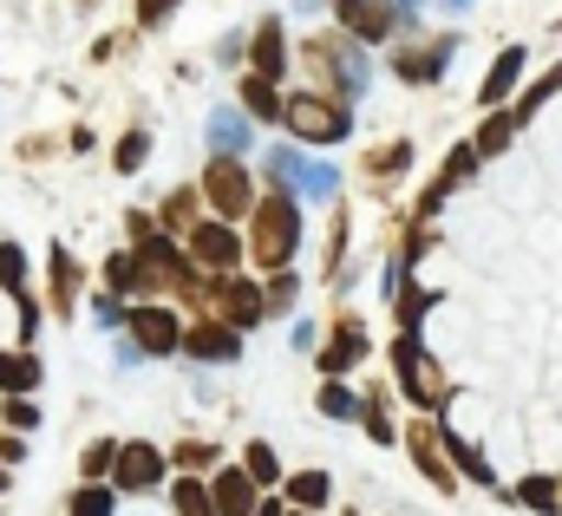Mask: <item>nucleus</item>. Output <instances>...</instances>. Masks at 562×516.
<instances>
[{"label": "nucleus", "mask_w": 562, "mask_h": 516, "mask_svg": "<svg viewBox=\"0 0 562 516\" xmlns=\"http://www.w3.org/2000/svg\"><path fill=\"white\" fill-rule=\"evenodd\" d=\"M294 243H301V210H294V197H262L256 203V236H249V249L262 268H281V261L294 256Z\"/></svg>", "instance_id": "1"}, {"label": "nucleus", "mask_w": 562, "mask_h": 516, "mask_svg": "<svg viewBox=\"0 0 562 516\" xmlns=\"http://www.w3.org/2000/svg\"><path fill=\"white\" fill-rule=\"evenodd\" d=\"M203 190H210V203H216L223 216H249V210H256V190H249V170H243V164H236L229 150H223V157H216V164L203 170Z\"/></svg>", "instance_id": "2"}, {"label": "nucleus", "mask_w": 562, "mask_h": 516, "mask_svg": "<svg viewBox=\"0 0 562 516\" xmlns=\"http://www.w3.org/2000/svg\"><path fill=\"white\" fill-rule=\"evenodd\" d=\"M112 484L119 491H157L164 484V451L157 445H119V464H112Z\"/></svg>", "instance_id": "3"}, {"label": "nucleus", "mask_w": 562, "mask_h": 516, "mask_svg": "<svg viewBox=\"0 0 562 516\" xmlns=\"http://www.w3.org/2000/svg\"><path fill=\"white\" fill-rule=\"evenodd\" d=\"M288 125L301 131V137H314V144H340L347 137V112H334V105H321V99H288Z\"/></svg>", "instance_id": "4"}, {"label": "nucleus", "mask_w": 562, "mask_h": 516, "mask_svg": "<svg viewBox=\"0 0 562 516\" xmlns=\"http://www.w3.org/2000/svg\"><path fill=\"white\" fill-rule=\"evenodd\" d=\"M132 334H138L144 354H177V347H183V327H177L170 307H138V314H132Z\"/></svg>", "instance_id": "5"}, {"label": "nucleus", "mask_w": 562, "mask_h": 516, "mask_svg": "<svg viewBox=\"0 0 562 516\" xmlns=\"http://www.w3.org/2000/svg\"><path fill=\"white\" fill-rule=\"evenodd\" d=\"M256 478L249 471H216V484H210V497H216V516H249L256 511Z\"/></svg>", "instance_id": "6"}, {"label": "nucleus", "mask_w": 562, "mask_h": 516, "mask_svg": "<svg viewBox=\"0 0 562 516\" xmlns=\"http://www.w3.org/2000/svg\"><path fill=\"white\" fill-rule=\"evenodd\" d=\"M183 354H196V360H236L243 340L229 334V321H223V327L210 321V327H183Z\"/></svg>", "instance_id": "7"}, {"label": "nucleus", "mask_w": 562, "mask_h": 516, "mask_svg": "<svg viewBox=\"0 0 562 516\" xmlns=\"http://www.w3.org/2000/svg\"><path fill=\"white\" fill-rule=\"evenodd\" d=\"M334 7H340V26H353L360 40H386L393 33V13L380 0H334Z\"/></svg>", "instance_id": "8"}, {"label": "nucleus", "mask_w": 562, "mask_h": 516, "mask_svg": "<svg viewBox=\"0 0 562 516\" xmlns=\"http://www.w3.org/2000/svg\"><path fill=\"white\" fill-rule=\"evenodd\" d=\"M196 256L210 261V268H236L243 249H236V236H229L223 223H196Z\"/></svg>", "instance_id": "9"}, {"label": "nucleus", "mask_w": 562, "mask_h": 516, "mask_svg": "<svg viewBox=\"0 0 562 516\" xmlns=\"http://www.w3.org/2000/svg\"><path fill=\"white\" fill-rule=\"evenodd\" d=\"M517 79H524V46L497 53V66H491V79H484V92H477V99H484V105H504V92H510Z\"/></svg>", "instance_id": "10"}, {"label": "nucleus", "mask_w": 562, "mask_h": 516, "mask_svg": "<svg viewBox=\"0 0 562 516\" xmlns=\"http://www.w3.org/2000/svg\"><path fill=\"white\" fill-rule=\"evenodd\" d=\"M288 190H301L307 203H327V197L340 190V177H334V164H307V157H301V164H294V183H288Z\"/></svg>", "instance_id": "11"}, {"label": "nucleus", "mask_w": 562, "mask_h": 516, "mask_svg": "<svg viewBox=\"0 0 562 516\" xmlns=\"http://www.w3.org/2000/svg\"><path fill=\"white\" fill-rule=\"evenodd\" d=\"M223 307H229V327H256V321H262V288L223 281Z\"/></svg>", "instance_id": "12"}, {"label": "nucleus", "mask_w": 562, "mask_h": 516, "mask_svg": "<svg viewBox=\"0 0 562 516\" xmlns=\"http://www.w3.org/2000/svg\"><path fill=\"white\" fill-rule=\"evenodd\" d=\"M249 59H256V79H281V72H288V66H281V26L276 20L256 26V53H249Z\"/></svg>", "instance_id": "13"}, {"label": "nucleus", "mask_w": 562, "mask_h": 516, "mask_svg": "<svg viewBox=\"0 0 562 516\" xmlns=\"http://www.w3.org/2000/svg\"><path fill=\"white\" fill-rule=\"evenodd\" d=\"M327 491H334L327 471H301V478H288V504H294V511H321Z\"/></svg>", "instance_id": "14"}, {"label": "nucleus", "mask_w": 562, "mask_h": 516, "mask_svg": "<svg viewBox=\"0 0 562 516\" xmlns=\"http://www.w3.org/2000/svg\"><path fill=\"white\" fill-rule=\"evenodd\" d=\"M243 105H249L256 119H288V105L276 99V79H256V72L243 79Z\"/></svg>", "instance_id": "15"}, {"label": "nucleus", "mask_w": 562, "mask_h": 516, "mask_svg": "<svg viewBox=\"0 0 562 516\" xmlns=\"http://www.w3.org/2000/svg\"><path fill=\"white\" fill-rule=\"evenodd\" d=\"M40 386V360L33 354H7L0 360V392H33Z\"/></svg>", "instance_id": "16"}, {"label": "nucleus", "mask_w": 562, "mask_h": 516, "mask_svg": "<svg viewBox=\"0 0 562 516\" xmlns=\"http://www.w3.org/2000/svg\"><path fill=\"white\" fill-rule=\"evenodd\" d=\"M360 354H367V334H360V327H347V334H340V340H334V347L321 354V367H327V373H347V367H353Z\"/></svg>", "instance_id": "17"}, {"label": "nucleus", "mask_w": 562, "mask_h": 516, "mask_svg": "<svg viewBox=\"0 0 562 516\" xmlns=\"http://www.w3.org/2000/svg\"><path fill=\"white\" fill-rule=\"evenodd\" d=\"M510 131H517V112H497V119H484V131H477V157H497V150L510 144Z\"/></svg>", "instance_id": "18"}, {"label": "nucleus", "mask_w": 562, "mask_h": 516, "mask_svg": "<svg viewBox=\"0 0 562 516\" xmlns=\"http://www.w3.org/2000/svg\"><path fill=\"white\" fill-rule=\"evenodd\" d=\"M210 137H216V150H243L249 144V119H236V112H216V125H210Z\"/></svg>", "instance_id": "19"}, {"label": "nucleus", "mask_w": 562, "mask_h": 516, "mask_svg": "<svg viewBox=\"0 0 562 516\" xmlns=\"http://www.w3.org/2000/svg\"><path fill=\"white\" fill-rule=\"evenodd\" d=\"M445 59H451V46H438V53H406V59H400V79H438Z\"/></svg>", "instance_id": "20"}, {"label": "nucleus", "mask_w": 562, "mask_h": 516, "mask_svg": "<svg viewBox=\"0 0 562 516\" xmlns=\"http://www.w3.org/2000/svg\"><path fill=\"white\" fill-rule=\"evenodd\" d=\"M170 491H177V516H216V497H210L203 484L183 478V484H170Z\"/></svg>", "instance_id": "21"}, {"label": "nucleus", "mask_w": 562, "mask_h": 516, "mask_svg": "<svg viewBox=\"0 0 562 516\" xmlns=\"http://www.w3.org/2000/svg\"><path fill=\"white\" fill-rule=\"evenodd\" d=\"M138 268H144L138 256H112V261H105V288H119V294H125V288H138V281H144Z\"/></svg>", "instance_id": "22"}, {"label": "nucleus", "mask_w": 562, "mask_h": 516, "mask_svg": "<svg viewBox=\"0 0 562 516\" xmlns=\"http://www.w3.org/2000/svg\"><path fill=\"white\" fill-rule=\"evenodd\" d=\"M530 511H557L562 497H557V478H524V491H517Z\"/></svg>", "instance_id": "23"}, {"label": "nucleus", "mask_w": 562, "mask_h": 516, "mask_svg": "<svg viewBox=\"0 0 562 516\" xmlns=\"http://www.w3.org/2000/svg\"><path fill=\"white\" fill-rule=\"evenodd\" d=\"M243 471H249L256 484H276V478H281V464H276V451H269V445H249V458H243Z\"/></svg>", "instance_id": "24"}, {"label": "nucleus", "mask_w": 562, "mask_h": 516, "mask_svg": "<svg viewBox=\"0 0 562 516\" xmlns=\"http://www.w3.org/2000/svg\"><path fill=\"white\" fill-rule=\"evenodd\" d=\"M20 281H26V256H20L13 243H0V288H13V294H20Z\"/></svg>", "instance_id": "25"}, {"label": "nucleus", "mask_w": 562, "mask_h": 516, "mask_svg": "<svg viewBox=\"0 0 562 516\" xmlns=\"http://www.w3.org/2000/svg\"><path fill=\"white\" fill-rule=\"evenodd\" d=\"M321 412H327V418H353V412H360V399H353L347 386H327V392H321Z\"/></svg>", "instance_id": "26"}, {"label": "nucleus", "mask_w": 562, "mask_h": 516, "mask_svg": "<svg viewBox=\"0 0 562 516\" xmlns=\"http://www.w3.org/2000/svg\"><path fill=\"white\" fill-rule=\"evenodd\" d=\"M112 464H119V445H112V438H99V445L86 451V478H105Z\"/></svg>", "instance_id": "27"}, {"label": "nucleus", "mask_w": 562, "mask_h": 516, "mask_svg": "<svg viewBox=\"0 0 562 516\" xmlns=\"http://www.w3.org/2000/svg\"><path fill=\"white\" fill-rule=\"evenodd\" d=\"M72 516H112V491H99V484L79 491V497H72Z\"/></svg>", "instance_id": "28"}, {"label": "nucleus", "mask_w": 562, "mask_h": 516, "mask_svg": "<svg viewBox=\"0 0 562 516\" xmlns=\"http://www.w3.org/2000/svg\"><path fill=\"white\" fill-rule=\"evenodd\" d=\"M294 164H301V150H288V144L269 150V177H276V183H294Z\"/></svg>", "instance_id": "29"}, {"label": "nucleus", "mask_w": 562, "mask_h": 516, "mask_svg": "<svg viewBox=\"0 0 562 516\" xmlns=\"http://www.w3.org/2000/svg\"><path fill=\"white\" fill-rule=\"evenodd\" d=\"M144 150H150V137H144V131H132V137L119 144V170H138V164H144Z\"/></svg>", "instance_id": "30"}, {"label": "nucleus", "mask_w": 562, "mask_h": 516, "mask_svg": "<svg viewBox=\"0 0 562 516\" xmlns=\"http://www.w3.org/2000/svg\"><path fill=\"white\" fill-rule=\"evenodd\" d=\"M177 464H190V471H203V464H216V451H210V445H183V451H177Z\"/></svg>", "instance_id": "31"}, {"label": "nucleus", "mask_w": 562, "mask_h": 516, "mask_svg": "<svg viewBox=\"0 0 562 516\" xmlns=\"http://www.w3.org/2000/svg\"><path fill=\"white\" fill-rule=\"evenodd\" d=\"M92 314H99V327H119L125 314H119V301H92Z\"/></svg>", "instance_id": "32"}, {"label": "nucleus", "mask_w": 562, "mask_h": 516, "mask_svg": "<svg viewBox=\"0 0 562 516\" xmlns=\"http://www.w3.org/2000/svg\"><path fill=\"white\" fill-rule=\"evenodd\" d=\"M7 418H13V425H20V431H26V425H33V418H40V412H33V405H26V399H13V405H7Z\"/></svg>", "instance_id": "33"}, {"label": "nucleus", "mask_w": 562, "mask_h": 516, "mask_svg": "<svg viewBox=\"0 0 562 516\" xmlns=\"http://www.w3.org/2000/svg\"><path fill=\"white\" fill-rule=\"evenodd\" d=\"M170 20V0H144V26H164Z\"/></svg>", "instance_id": "34"}, {"label": "nucleus", "mask_w": 562, "mask_h": 516, "mask_svg": "<svg viewBox=\"0 0 562 516\" xmlns=\"http://www.w3.org/2000/svg\"><path fill=\"white\" fill-rule=\"evenodd\" d=\"M249 516H281V504H262V511H249Z\"/></svg>", "instance_id": "35"}, {"label": "nucleus", "mask_w": 562, "mask_h": 516, "mask_svg": "<svg viewBox=\"0 0 562 516\" xmlns=\"http://www.w3.org/2000/svg\"><path fill=\"white\" fill-rule=\"evenodd\" d=\"M400 7H406V13H413V7H419V0H400Z\"/></svg>", "instance_id": "36"}, {"label": "nucleus", "mask_w": 562, "mask_h": 516, "mask_svg": "<svg viewBox=\"0 0 562 516\" xmlns=\"http://www.w3.org/2000/svg\"><path fill=\"white\" fill-rule=\"evenodd\" d=\"M301 7H321V0H301Z\"/></svg>", "instance_id": "37"}, {"label": "nucleus", "mask_w": 562, "mask_h": 516, "mask_svg": "<svg viewBox=\"0 0 562 516\" xmlns=\"http://www.w3.org/2000/svg\"><path fill=\"white\" fill-rule=\"evenodd\" d=\"M294 516H314V511H294Z\"/></svg>", "instance_id": "38"}, {"label": "nucleus", "mask_w": 562, "mask_h": 516, "mask_svg": "<svg viewBox=\"0 0 562 516\" xmlns=\"http://www.w3.org/2000/svg\"><path fill=\"white\" fill-rule=\"evenodd\" d=\"M451 7H464V0H451Z\"/></svg>", "instance_id": "39"}, {"label": "nucleus", "mask_w": 562, "mask_h": 516, "mask_svg": "<svg viewBox=\"0 0 562 516\" xmlns=\"http://www.w3.org/2000/svg\"><path fill=\"white\" fill-rule=\"evenodd\" d=\"M0 484H7V478H0Z\"/></svg>", "instance_id": "40"}]
</instances>
